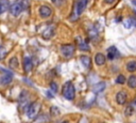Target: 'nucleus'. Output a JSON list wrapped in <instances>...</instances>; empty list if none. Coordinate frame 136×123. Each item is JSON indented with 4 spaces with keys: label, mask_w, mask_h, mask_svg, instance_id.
<instances>
[{
    "label": "nucleus",
    "mask_w": 136,
    "mask_h": 123,
    "mask_svg": "<svg viewBox=\"0 0 136 123\" xmlns=\"http://www.w3.org/2000/svg\"><path fill=\"white\" fill-rule=\"evenodd\" d=\"M95 62L97 65H103L105 63V56L101 52H98L95 56Z\"/></svg>",
    "instance_id": "10"
},
{
    "label": "nucleus",
    "mask_w": 136,
    "mask_h": 123,
    "mask_svg": "<svg viewBox=\"0 0 136 123\" xmlns=\"http://www.w3.org/2000/svg\"><path fill=\"white\" fill-rule=\"evenodd\" d=\"M28 101H29V96H28V94H27V92L26 91H23L21 94H20V96H19V106H20V108L22 109V108H25V107H27L28 108L29 106H27V103H28Z\"/></svg>",
    "instance_id": "7"
},
{
    "label": "nucleus",
    "mask_w": 136,
    "mask_h": 123,
    "mask_svg": "<svg viewBox=\"0 0 136 123\" xmlns=\"http://www.w3.org/2000/svg\"><path fill=\"white\" fill-rule=\"evenodd\" d=\"M133 112H134V108L132 106H128V107L125 108V110H124V115L126 117H130V116L133 115Z\"/></svg>",
    "instance_id": "20"
},
{
    "label": "nucleus",
    "mask_w": 136,
    "mask_h": 123,
    "mask_svg": "<svg viewBox=\"0 0 136 123\" xmlns=\"http://www.w3.org/2000/svg\"><path fill=\"white\" fill-rule=\"evenodd\" d=\"M51 115L52 116H58V115H60V110L58 109V107H55V106L51 107Z\"/></svg>",
    "instance_id": "25"
},
{
    "label": "nucleus",
    "mask_w": 136,
    "mask_h": 123,
    "mask_svg": "<svg viewBox=\"0 0 136 123\" xmlns=\"http://www.w3.org/2000/svg\"><path fill=\"white\" fill-rule=\"evenodd\" d=\"M132 3H133V4H135V5H136V0H132Z\"/></svg>",
    "instance_id": "28"
},
{
    "label": "nucleus",
    "mask_w": 136,
    "mask_h": 123,
    "mask_svg": "<svg viewBox=\"0 0 136 123\" xmlns=\"http://www.w3.org/2000/svg\"><path fill=\"white\" fill-rule=\"evenodd\" d=\"M79 47H80L81 50H88V49H89L88 45H87L85 42H83V41H80V42H79Z\"/></svg>",
    "instance_id": "21"
},
{
    "label": "nucleus",
    "mask_w": 136,
    "mask_h": 123,
    "mask_svg": "<svg viewBox=\"0 0 136 123\" xmlns=\"http://www.w3.org/2000/svg\"><path fill=\"white\" fill-rule=\"evenodd\" d=\"M128 86L130 88H132V89H135L136 88V76L135 75H132L129 77L128 79Z\"/></svg>",
    "instance_id": "16"
},
{
    "label": "nucleus",
    "mask_w": 136,
    "mask_h": 123,
    "mask_svg": "<svg viewBox=\"0 0 136 123\" xmlns=\"http://www.w3.org/2000/svg\"><path fill=\"white\" fill-rule=\"evenodd\" d=\"M5 55H6V50H5V48H4L3 46H0V60L4 59Z\"/></svg>",
    "instance_id": "24"
},
{
    "label": "nucleus",
    "mask_w": 136,
    "mask_h": 123,
    "mask_svg": "<svg viewBox=\"0 0 136 123\" xmlns=\"http://www.w3.org/2000/svg\"><path fill=\"white\" fill-rule=\"evenodd\" d=\"M85 5H86V1H85V0H82V1H80L79 3H77V5H76L77 15H80L81 13L83 12V10L85 9Z\"/></svg>",
    "instance_id": "13"
},
{
    "label": "nucleus",
    "mask_w": 136,
    "mask_h": 123,
    "mask_svg": "<svg viewBox=\"0 0 136 123\" xmlns=\"http://www.w3.org/2000/svg\"><path fill=\"white\" fill-rule=\"evenodd\" d=\"M63 95L66 100L72 101L75 99V95H76V90H75V87L70 81H67L64 87H63Z\"/></svg>",
    "instance_id": "1"
},
{
    "label": "nucleus",
    "mask_w": 136,
    "mask_h": 123,
    "mask_svg": "<svg viewBox=\"0 0 136 123\" xmlns=\"http://www.w3.org/2000/svg\"><path fill=\"white\" fill-rule=\"evenodd\" d=\"M81 62L85 67H89L90 66V58L87 56H82L81 57Z\"/></svg>",
    "instance_id": "18"
},
{
    "label": "nucleus",
    "mask_w": 136,
    "mask_h": 123,
    "mask_svg": "<svg viewBox=\"0 0 136 123\" xmlns=\"http://www.w3.org/2000/svg\"><path fill=\"white\" fill-rule=\"evenodd\" d=\"M39 110H41V104L38 102H34L31 105H29V107L27 108V116L30 119H34L37 117Z\"/></svg>",
    "instance_id": "2"
},
{
    "label": "nucleus",
    "mask_w": 136,
    "mask_h": 123,
    "mask_svg": "<svg viewBox=\"0 0 136 123\" xmlns=\"http://www.w3.org/2000/svg\"><path fill=\"white\" fill-rule=\"evenodd\" d=\"M126 70H128L130 73H134L136 71V61L132 60L130 62H128V64H126Z\"/></svg>",
    "instance_id": "14"
},
{
    "label": "nucleus",
    "mask_w": 136,
    "mask_h": 123,
    "mask_svg": "<svg viewBox=\"0 0 136 123\" xmlns=\"http://www.w3.org/2000/svg\"><path fill=\"white\" fill-rule=\"evenodd\" d=\"M61 51H62V54L64 55L65 57L69 58V57H71L72 55H74V52H75V46L74 45H70V44H67V45H63L61 47Z\"/></svg>",
    "instance_id": "4"
},
{
    "label": "nucleus",
    "mask_w": 136,
    "mask_h": 123,
    "mask_svg": "<svg viewBox=\"0 0 136 123\" xmlns=\"http://www.w3.org/2000/svg\"><path fill=\"white\" fill-rule=\"evenodd\" d=\"M22 10H23V6H22V3L20 2V1H16V2H14L12 5H11V8H10V11H11V13L14 15V16H18L21 12H22Z\"/></svg>",
    "instance_id": "3"
},
{
    "label": "nucleus",
    "mask_w": 136,
    "mask_h": 123,
    "mask_svg": "<svg viewBox=\"0 0 136 123\" xmlns=\"http://www.w3.org/2000/svg\"><path fill=\"white\" fill-rule=\"evenodd\" d=\"M11 81H12V74L11 73L4 74L0 77V84L1 85H9Z\"/></svg>",
    "instance_id": "11"
},
{
    "label": "nucleus",
    "mask_w": 136,
    "mask_h": 123,
    "mask_svg": "<svg viewBox=\"0 0 136 123\" xmlns=\"http://www.w3.org/2000/svg\"><path fill=\"white\" fill-rule=\"evenodd\" d=\"M116 83L119 85H123L125 83V77L123 75H118V77H117V79H116Z\"/></svg>",
    "instance_id": "22"
},
{
    "label": "nucleus",
    "mask_w": 136,
    "mask_h": 123,
    "mask_svg": "<svg viewBox=\"0 0 136 123\" xmlns=\"http://www.w3.org/2000/svg\"><path fill=\"white\" fill-rule=\"evenodd\" d=\"M18 64H19V63H18V59L16 57L11 58V60H10V67L11 69H17Z\"/></svg>",
    "instance_id": "19"
},
{
    "label": "nucleus",
    "mask_w": 136,
    "mask_h": 123,
    "mask_svg": "<svg viewBox=\"0 0 136 123\" xmlns=\"http://www.w3.org/2000/svg\"><path fill=\"white\" fill-rule=\"evenodd\" d=\"M126 100H128V94L125 91H119L116 95V101L119 105H123L125 104Z\"/></svg>",
    "instance_id": "5"
},
{
    "label": "nucleus",
    "mask_w": 136,
    "mask_h": 123,
    "mask_svg": "<svg viewBox=\"0 0 136 123\" xmlns=\"http://www.w3.org/2000/svg\"><path fill=\"white\" fill-rule=\"evenodd\" d=\"M105 89V84L104 83H98L93 87V91L95 93H99V92H102Z\"/></svg>",
    "instance_id": "12"
},
{
    "label": "nucleus",
    "mask_w": 136,
    "mask_h": 123,
    "mask_svg": "<svg viewBox=\"0 0 136 123\" xmlns=\"http://www.w3.org/2000/svg\"><path fill=\"white\" fill-rule=\"evenodd\" d=\"M4 10H5L4 4H3V3H0V14L3 13V12H4Z\"/></svg>",
    "instance_id": "26"
},
{
    "label": "nucleus",
    "mask_w": 136,
    "mask_h": 123,
    "mask_svg": "<svg viewBox=\"0 0 136 123\" xmlns=\"http://www.w3.org/2000/svg\"><path fill=\"white\" fill-rule=\"evenodd\" d=\"M135 24H136V20H135L134 18H128L126 20H124V22H123V26H124V27H125L126 29L132 28Z\"/></svg>",
    "instance_id": "15"
},
{
    "label": "nucleus",
    "mask_w": 136,
    "mask_h": 123,
    "mask_svg": "<svg viewBox=\"0 0 136 123\" xmlns=\"http://www.w3.org/2000/svg\"><path fill=\"white\" fill-rule=\"evenodd\" d=\"M53 34H54V28L52 26H48V27L45 29V31H43V38L46 40H49L53 37Z\"/></svg>",
    "instance_id": "9"
},
{
    "label": "nucleus",
    "mask_w": 136,
    "mask_h": 123,
    "mask_svg": "<svg viewBox=\"0 0 136 123\" xmlns=\"http://www.w3.org/2000/svg\"><path fill=\"white\" fill-rule=\"evenodd\" d=\"M135 104H136V101H135Z\"/></svg>",
    "instance_id": "30"
},
{
    "label": "nucleus",
    "mask_w": 136,
    "mask_h": 123,
    "mask_svg": "<svg viewBox=\"0 0 136 123\" xmlns=\"http://www.w3.org/2000/svg\"><path fill=\"white\" fill-rule=\"evenodd\" d=\"M38 12H39V15L43 17V18H47V17H49L51 15V13H52L51 9L49 6H47V5H42L39 8Z\"/></svg>",
    "instance_id": "6"
},
{
    "label": "nucleus",
    "mask_w": 136,
    "mask_h": 123,
    "mask_svg": "<svg viewBox=\"0 0 136 123\" xmlns=\"http://www.w3.org/2000/svg\"><path fill=\"white\" fill-rule=\"evenodd\" d=\"M53 1H55V0H53Z\"/></svg>",
    "instance_id": "31"
},
{
    "label": "nucleus",
    "mask_w": 136,
    "mask_h": 123,
    "mask_svg": "<svg viewBox=\"0 0 136 123\" xmlns=\"http://www.w3.org/2000/svg\"><path fill=\"white\" fill-rule=\"evenodd\" d=\"M105 2H106V3H108V4H111V3L115 2V0H105Z\"/></svg>",
    "instance_id": "27"
},
{
    "label": "nucleus",
    "mask_w": 136,
    "mask_h": 123,
    "mask_svg": "<svg viewBox=\"0 0 136 123\" xmlns=\"http://www.w3.org/2000/svg\"><path fill=\"white\" fill-rule=\"evenodd\" d=\"M32 67H33V63H32L31 58L28 57V56H26L23 58V70L28 73V72H30L32 70Z\"/></svg>",
    "instance_id": "8"
},
{
    "label": "nucleus",
    "mask_w": 136,
    "mask_h": 123,
    "mask_svg": "<svg viewBox=\"0 0 136 123\" xmlns=\"http://www.w3.org/2000/svg\"><path fill=\"white\" fill-rule=\"evenodd\" d=\"M49 121L48 117L46 115H43V116H39V117H36L34 123H47Z\"/></svg>",
    "instance_id": "17"
},
{
    "label": "nucleus",
    "mask_w": 136,
    "mask_h": 123,
    "mask_svg": "<svg viewBox=\"0 0 136 123\" xmlns=\"http://www.w3.org/2000/svg\"><path fill=\"white\" fill-rule=\"evenodd\" d=\"M62 123H69V122H68V121H63Z\"/></svg>",
    "instance_id": "29"
},
{
    "label": "nucleus",
    "mask_w": 136,
    "mask_h": 123,
    "mask_svg": "<svg viewBox=\"0 0 136 123\" xmlns=\"http://www.w3.org/2000/svg\"><path fill=\"white\" fill-rule=\"evenodd\" d=\"M50 89L53 93H57L58 92V85L57 83H54V81H51L50 83Z\"/></svg>",
    "instance_id": "23"
}]
</instances>
